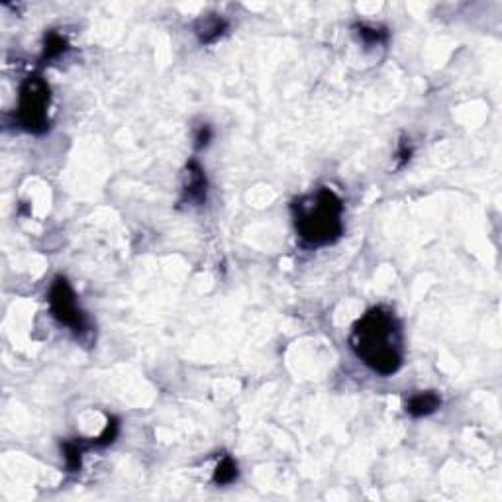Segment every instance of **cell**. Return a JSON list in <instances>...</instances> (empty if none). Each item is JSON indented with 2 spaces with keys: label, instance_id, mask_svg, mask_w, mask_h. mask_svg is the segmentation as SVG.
Masks as SVG:
<instances>
[{
  "label": "cell",
  "instance_id": "1",
  "mask_svg": "<svg viewBox=\"0 0 502 502\" xmlns=\"http://www.w3.org/2000/svg\"><path fill=\"white\" fill-rule=\"evenodd\" d=\"M349 344L355 355L383 377L395 375L402 365L400 324L395 314L383 306L367 310L353 324Z\"/></svg>",
  "mask_w": 502,
  "mask_h": 502
},
{
  "label": "cell",
  "instance_id": "2",
  "mask_svg": "<svg viewBox=\"0 0 502 502\" xmlns=\"http://www.w3.org/2000/svg\"><path fill=\"white\" fill-rule=\"evenodd\" d=\"M294 224L299 236L314 247L334 244L344 234V204L342 198L330 191L320 189L292 204Z\"/></svg>",
  "mask_w": 502,
  "mask_h": 502
},
{
  "label": "cell",
  "instance_id": "3",
  "mask_svg": "<svg viewBox=\"0 0 502 502\" xmlns=\"http://www.w3.org/2000/svg\"><path fill=\"white\" fill-rule=\"evenodd\" d=\"M52 100V90L42 75H30L20 87L18 122L32 133H44L49 128L47 108Z\"/></svg>",
  "mask_w": 502,
  "mask_h": 502
},
{
  "label": "cell",
  "instance_id": "4",
  "mask_svg": "<svg viewBox=\"0 0 502 502\" xmlns=\"http://www.w3.org/2000/svg\"><path fill=\"white\" fill-rule=\"evenodd\" d=\"M49 310L59 324L71 328L73 332L80 334L87 330V316L80 310L75 291L65 277H57L53 281L49 289Z\"/></svg>",
  "mask_w": 502,
  "mask_h": 502
},
{
  "label": "cell",
  "instance_id": "5",
  "mask_svg": "<svg viewBox=\"0 0 502 502\" xmlns=\"http://www.w3.org/2000/svg\"><path fill=\"white\" fill-rule=\"evenodd\" d=\"M206 175L203 167L198 165V161H191L186 165V183H185V198L191 203L203 204L206 201Z\"/></svg>",
  "mask_w": 502,
  "mask_h": 502
},
{
  "label": "cell",
  "instance_id": "6",
  "mask_svg": "<svg viewBox=\"0 0 502 502\" xmlns=\"http://www.w3.org/2000/svg\"><path fill=\"white\" fill-rule=\"evenodd\" d=\"M228 30V22L220 16H204L196 22L194 32L198 35L201 44H214L216 40H220L222 35Z\"/></svg>",
  "mask_w": 502,
  "mask_h": 502
},
{
  "label": "cell",
  "instance_id": "7",
  "mask_svg": "<svg viewBox=\"0 0 502 502\" xmlns=\"http://www.w3.org/2000/svg\"><path fill=\"white\" fill-rule=\"evenodd\" d=\"M440 406L441 398L436 393H432V390H428V393H418V395L410 398L406 402V412L410 416H414V418H422V416L434 414Z\"/></svg>",
  "mask_w": 502,
  "mask_h": 502
},
{
  "label": "cell",
  "instance_id": "8",
  "mask_svg": "<svg viewBox=\"0 0 502 502\" xmlns=\"http://www.w3.org/2000/svg\"><path fill=\"white\" fill-rule=\"evenodd\" d=\"M69 49V45H67V40L63 37L61 34H57V32H49V34L45 35V42H44V55H42V61H52V59H57L59 55H63V53Z\"/></svg>",
  "mask_w": 502,
  "mask_h": 502
},
{
  "label": "cell",
  "instance_id": "9",
  "mask_svg": "<svg viewBox=\"0 0 502 502\" xmlns=\"http://www.w3.org/2000/svg\"><path fill=\"white\" fill-rule=\"evenodd\" d=\"M238 479V463L234 461L232 458L222 459L220 463L216 465V471H214V483L216 485H229Z\"/></svg>",
  "mask_w": 502,
  "mask_h": 502
},
{
  "label": "cell",
  "instance_id": "10",
  "mask_svg": "<svg viewBox=\"0 0 502 502\" xmlns=\"http://www.w3.org/2000/svg\"><path fill=\"white\" fill-rule=\"evenodd\" d=\"M85 450H87V446H85L83 441H67V443L63 446V455H65V461H67L69 471H79Z\"/></svg>",
  "mask_w": 502,
  "mask_h": 502
},
{
  "label": "cell",
  "instance_id": "11",
  "mask_svg": "<svg viewBox=\"0 0 502 502\" xmlns=\"http://www.w3.org/2000/svg\"><path fill=\"white\" fill-rule=\"evenodd\" d=\"M118 432H120L118 418H108L104 432L100 434L98 438H95L90 443H87V448H104V446H110V443L118 438Z\"/></svg>",
  "mask_w": 502,
  "mask_h": 502
},
{
  "label": "cell",
  "instance_id": "12",
  "mask_svg": "<svg viewBox=\"0 0 502 502\" xmlns=\"http://www.w3.org/2000/svg\"><path fill=\"white\" fill-rule=\"evenodd\" d=\"M355 30H357V34H359V37H361L363 42L367 45H375V44H383V42H387V30H383V28H375V26H365V24H359V26H355Z\"/></svg>",
  "mask_w": 502,
  "mask_h": 502
},
{
  "label": "cell",
  "instance_id": "13",
  "mask_svg": "<svg viewBox=\"0 0 502 502\" xmlns=\"http://www.w3.org/2000/svg\"><path fill=\"white\" fill-rule=\"evenodd\" d=\"M212 140V128L208 126V124H203L201 128H198V132H196V138H194V145H196V150H203V148H206L208 143H210Z\"/></svg>",
  "mask_w": 502,
  "mask_h": 502
},
{
  "label": "cell",
  "instance_id": "14",
  "mask_svg": "<svg viewBox=\"0 0 502 502\" xmlns=\"http://www.w3.org/2000/svg\"><path fill=\"white\" fill-rule=\"evenodd\" d=\"M410 153H412V150L406 145V143H402L400 145V151H398V157H400V163H405V161H408L410 159Z\"/></svg>",
  "mask_w": 502,
  "mask_h": 502
}]
</instances>
